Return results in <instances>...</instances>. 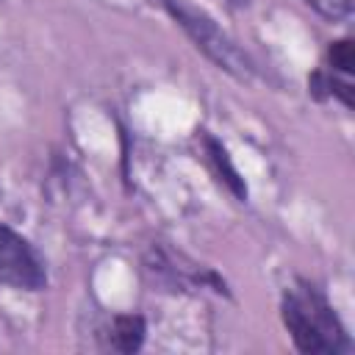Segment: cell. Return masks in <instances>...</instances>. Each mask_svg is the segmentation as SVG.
<instances>
[{
	"instance_id": "3",
	"label": "cell",
	"mask_w": 355,
	"mask_h": 355,
	"mask_svg": "<svg viewBox=\"0 0 355 355\" xmlns=\"http://www.w3.org/2000/svg\"><path fill=\"white\" fill-rule=\"evenodd\" d=\"M0 283L22 291H42L47 286L42 252L6 222H0Z\"/></svg>"
},
{
	"instance_id": "2",
	"label": "cell",
	"mask_w": 355,
	"mask_h": 355,
	"mask_svg": "<svg viewBox=\"0 0 355 355\" xmlns=\"http://www.w3.org/2000/svg\"><path fill=\"white\" fill-rule=\"evenodd\" d=\"M164 6V11L183 28V33L194 42V47L214 61L219 69H225L227 75L239 78V80H252L258 78V64L200 8L189 6L186 0H158Z\"/></svg>"
},
{
	"instance_id": "7",
	"label": "cell",
	"mask_w": 355,
	"mask_h": 355,
	"mask_svg": "<svg viewBox=\"0 0 355 355\" xmlns=\"http://www.w3.org/2000/svg\"><path fill=\"white\" fill-rule=\"evenodd\" d=\"M308 92L316 100H338L347 111L352 108V80L338 72H330L327 67H319L308 78Z\"/></svg>"
},
{
	"instance_id": "6",
	"label": "cell",
	"mask_w": 355,
	"mask_h": 355,
	"mask_svg": "<svg viewBox=\"0 0 355 355\" xmlns=\"http://www.w3.org/2000/svg\"><path fill=\"white\" fill-rule=\"evenodd\" d=\"M144 336H147V322L141 313H119L108 324V347L125 355L141 349Z\"/></svg>"
},
{
	"instance_id": "1",
	"label": "cell",
	"mask_w": 355,
	"mask_h": 355,
	"mask_svg": "<svg viewBox=\"0 0 355 355\" xmlns=\"http://www.w3.org/2000/svg\"><path fill=\"white\" fill-rule=\"evenodd\" d=\"M280 319L294 347L305 355H338L352 349L344 322L338 319L324 288L308 277H294L280 297Z\"/></svg>"
},
{
	"instance_id": "4",
	"label": "cell",
	"mask_w": 355,
	"mask_h": 355,
	"mask_svg": "<svg viewBox=\"0 0 355 355\" xmlns=\"http://www.w3.org/2000/svg\"><path fill=\"white\" fill-rule=\"evenodd\" d=\"M144 269H147V275H153L158 283H164L169 288H214L219 294H227L225 280L214 269L194 263L186 255H180L164 244H153L147 250Z\"/></svg>"
},
{
	"instance_id": "10",
	"label": "cell",
	"mask_w": 355,
	"mask_h": 355,
	"mask_svg": "<svg viewBox=\"0 0 355 355\" xmlns=\"http://www.w3.org/2000/svg\"><path fill=\"white\" fill-rule=\"evenodd\" d=\"M230 6H236V8H239V6H247V0H230Z\"/></svg>"
},
{
	"instance_id": "8",
	"label": "cell",
	"mask_w": 355,
	"mask_h": 355,
	"mask_svg": "<svg viewBox=\"0 0 355 355\" xmlns=\"http://www.w3.org/2000/svg\"><path fill=\"white\" fill-rule=\"evenodd\" d=\"M327 67L330 72H338L344 78H349L352 67H355V50H352V39H338V42H330L327 47V61L322 64Z\"/></svg>"
},
{
	"instance_id": "5",
	"label": "cell",
	"mask_w": 355,
	"mask_h": 355,
	"mask_svg": "<svg viewBox=\"0 0 355 355\" xmlns=\"http://www.w3.org/2000/svg\"><path fill=\"white\" fill-rule=\"evenodd\" d=\"M202 150H205V155H208V161H211L214 172L219 175V180H225L227 191H230L239 202H244V200H247V183H244V178L239 175V169L233 166V161H230V155H227L225 144H222L216 136L202 133Z\"/></svg>"
},
{
	"instance_id": "9",
	"label": "cell",
	"mask_w": 355,
	"mask_h": 355,
	"mask_svg": "<svg viewBox=\"0 0 355 355\" xmlns=\"http://www.w3.org/2000/svg\"><path fill=\"white\" fill-rule=\"evenodd\" d=\"M327 22H344L352 14V0H302Z\"/></svg>"
}]
</instances>
